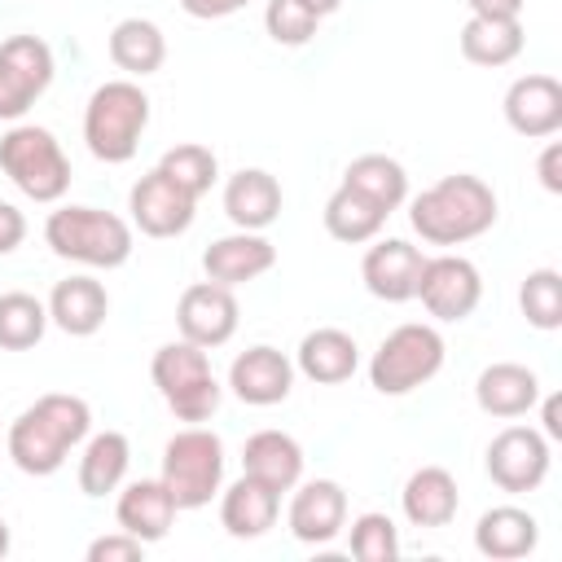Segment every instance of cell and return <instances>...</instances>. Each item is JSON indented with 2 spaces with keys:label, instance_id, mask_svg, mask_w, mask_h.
I'll list each match as a JSON object with an SVG mask.
<instances>
[{
  "label": "cell",
  "instance_id": "cell-33",
  "mask_svg": "<svg viewBox=\"0 0 562 562\" xmlns=\"http://www.w3.org/2000/svg\"><path fill=\"white\" fill-rule=\"evenodd\" d=\"M48 329V303H40L26 290L0 294V347L4 351H26L44 338Z\"/></svg>",
  "mask_w": 562,
  "mask_h": 562
},
{
  "label": "cell",
  "instance_id": "cell-10",
  "mask_svg": "<svg viewBox=\"0 0 562 562\" xmlns=\"http://www.w3.org/2000/svg\"><path fill=\"white\" fill-rule=\"evenodd\" d=\"M413 299H422V307L435 321H465L479 307V299H483V277L461 255H430L422 263Z\"/></svg>",
  "mask_w": 562,
  "mask_h": 562
},
{
  "label": "cell",
  "instance_id": "cell-42",
  "mask_svg": "<svg viewBox=\"0 0 562 562\" xmlns=\"http://www.w3.org/2000/svg\"><path fill=\"white\" fill-rule=\"evenodd\" d=\"M474 18H518L522 0H465Z\"/></svg>",
  "mask_w": 562,
  "mask_h": 562
},
{
  "label": "cell",
  "instance_id": "cell-13",
  "mask_svg": "<svg viewBox=\"0 0 562 562\" xmlns=\"http://www.w3.org/2000/svg\"><path fill=\"white\" fill-rule=\"evenodd\" d=\"M127 211H132V224L145 233V237H180L193 215H198V198H189L176 180H167L158 167L149 176H140L127 193Z\"/></svg>",
  "mask_w": 562,
  "mask_h": 562
},
{
  "label": "cell",
  "instance_id": "cell-20",
  "mask_svg": "<svg viewBox=\"0 0 562 562\" xmlns=\"http://www.w3.org/2000/svg\"><path fill=\"white\" fill-rule=\"evenodd\" d=\"M474 400L487 417H522L540 404V378L527 364L496 360L474 378Z\"/></svg>",
  "mask_w": 562,
  "mask_h": 562
},
{
  "label": "cell",
  "instance_id": "cell-17",
  "mask_svg": "<svg viewBox=\"0 0 562 562\" xmlns=\"http://www.w3.org/2000/svg\"><path fill=\"white\" fill-rule=\"evenodd\" d=\"M294 501H290V536L303 544H329L342 527H347V492L334 479H312V483H294Z\"/></svg>",
  "mask_w": 562,
  "mask_h": 562
},
{
  "label": "cell",
  "instance_id": "cell-2",
  "mask_svg": "<svg viewBox=\"0 0 562 562\" xmlns=\"http://www.w3.org/2000/svg\"><path fill=\"white\" fill-rule=\"evenodd\" d=\"M408 224L430 246L474 241L496 224V193L487 180H479L470 171L443 176L408 202Z\"/></svg>",
  "mask_w": 562,
  "mask_h": 562
},
{
  "label": "cell",
  "instance_id": "cell-9",
  "mask_svg": "<svg viewBox=\"0 0 562 562\" xmlns=\"http://www.w3.org/2000/svg\"><path fill=\"white\" fill-rule=\"evenodd\" d=\"M53 48L40 35H9L0 44V123H18L53 83Z\"/></svg>",
  "mask_w": 562,
  "mask_h": 562
},
{
  "label": "cell",
  "instance_id": "cell-27",
  "mask_svg": "<svg viewBox=\"0 0 562 562\" xmlns=\"http://www.w3.org/2000/svg\"><path fill=\"white\" fill-rule=\"evenodd\" d=\"M277 509H281V492L268 487V483H259V479H250V474H241V479L220 496V522H224V531L237 536V540L263 536V531L277 522Z\"/></svg>",
  "mask_w": 562,
  "mask_h": 562
},
{
  "label": "cell",
  "instance_id": "cell-11",
  "mask_svg": "<svg viewBox=\"0 0 562 562\" xmlns=\"http://www.w3.org/2000/svg\"><path fill=\"white\" fill-rule=\"evenodd\" d=\"M487 479L501 492H536L549 479V439L531 426H505L487 443Z\"/></svg>",
  "mask_w": 562,
  "mask_h": 562
},
{
  "label": "cell",
  "instance_id": "cell-30",
  "mask_svg": "<svg viewBox=\"0 0 562 562\" xmlns=\"http://www.w3.org/2000/svg\"><path fill=\"white\" fill-rule=\"evenodd\" d=\"M342 184L356 189V193H364L386 215L408 202V171L395 158H386V154H360V158H351L347 171H342Z\"/></svg>",
  "mask_w": 562,
  "mask_h": 562
},
{
  "label": "cell",
  "instance_id": "cell-29",
  "mask_svg": "<svg viewBox=\"0 0 562 562\" xmlns=\"http://www.w3.org/2000/svg\"><path fill=\"white\" fill-rule=\"evenodd\" d=\"M127 465H132V443L123 430H101L83 443V457H79V492L83 496H105L114 492L123 479H127Z\"/></svg>",
  "mask_w": 562,
  "mask_h": 562
},
{
  "label": "cell",
  "instance_id": "cell-4",
  "mask_svg": "<svg viewBox=\"0 0 562 562\" xmlns=\"http://www.w3.org/2000/svg\"><path fill=\"white\" fill-rule=\"evenodd\" d=\"M44 241L57 259L83 268H123L132 259V224L101 206H61L44 220Z\"/></svg>",
  "mask_w": 562,
  "mask_h": 562
},
{
  "label": "cell",
  "instance_id": "cell-32",
  "mask_svg": "<svg viewBox=\"0 0 562 562\" xmlns=\"http://www.w3.org/2000/svg\"><path fill=\"white\" fill-rule=\"evenodd\" d=\"M382 224H386V211L373 206L364 193H356V189H347V184H338V189L329 193V202H325V228H329V237H338V241H351V246L373 241V237L382 233Z\"/></svg>",
  "mask_w": 562,
  "mask_h": 562
},
{
  "label": "cell",
  "instance_id": "cell-25",
  "mask_svg": "<svg viewBox=\"0 0 562 562\" xmlns=\"http://www.w3.org/2000/svg\"><path fill=\"white\" fill-rule=\"evenodd\" d=\"M536 544H540V522L518 505H496L474 522V549L492 562L527 558Z\"/></svg>",
  "mask_w": 562,
  "mask_h": 562
},
{
  "label": "cell",
  "instance_id": "cell-6",
  "mask_svg": "<svg viewBox=\"0 0 562 562\" xmlns=\"http://www.w3.org/2000/svg\"><path fill=\"white\" fill-rule=\"evenodd\" d=\"M443 356H448V347L435 325H422V321L395 325L369 360V382L382 395H408L443 369Z\"/></svg>",
  "mask_w": 562,
  "mask_h": 562
},
{
  "label": "cell",
  "instance_id": "cell-35",
  "mask_svg": "<svg viewBox=\"0 0 562 562\" xmlns=\"http://www.w3.org/2000/svg\"><path fill=\"white\" fill-rule=\"evenodd\" d=\"M518 307H522L527 325H536L544 334L558 329L562 325V277H558V268L527 272L522 285H518Z\"/></svg>",
  "mask_w": 562,
  "mask_h": 562
},
{
  "label": "cell",
  "instance_id": "cell-18",
  "mask_svg": "<svg viewBox=\"0 0 562 562\" xmlns=\"http://www.w3.org/2000/svg\"><path fill=\"white\" fill-rule=\"evenodd\" d=\"M277 263V246L263 237V233H228V237H215L206 250H202V272L206 281H220V285H246L255 277H263L268 268Z\"/></svg>",
  "mask_w": 562,
  "mask_h": 562
},
{
  "label": "cell",
  "instance_id": "cell-12",
  "mask_svg": "<svg viewBox=\"0 0 562 562\" xmlns=\"http://www.w3.org/2000/svg\"><path fill=\"white\" fill-rule=\"evenodd\" d=\"M237 321H241V307L233 299L228 285L220 281H198L180 294L176 303V325H180V338L184 342H198V347H224L233 334H237Z\"/></svg>",
  "mask_w": 562,
  "mask_h": 562
},
{
  "label": "cell",
  "instance_id": "cell-23",
  "mask_svg": "<svg viewBox=\"0 0 562 562\" xmlns=\"http://www.w3.org/2000/svg\"><path fill=\"white\" fill-rule=\"evenodd\" d=\"M360 364V347L347 329H334V325H321L312 334H303L299 342V356H294V369L321 386H338L356 373Z\"/></svg>",
  "mask_w": 562,
  "mask_h": 562
},
{
  "label": "cell",
  "instance_id": "cell-39",
  "mask_svg": "<svg viewBox=\"0 0 562 562\" xmlns=\"http://www.w3.org/2000/svg\"><path fill=\"white\" fill-rule=\"evenodd\" d=\"M26 237V215L13 206V202H0V255L18 250Z\"/></svg>",
  "mask_w": 562,
  "mask_h": 562
},
{
  "label": "cell",
  "instance_id": "cell-24",
  "mask_svg": "<svg viewBox=\"0 0 562 562\" xmlns=\"http://www.w3.org/2000/svg\"><path fill=\"white\" fill-rule=\"evenodd\" d=\"M241 474L277 487V492H290L299 479H303V448L294 435L285 430H255L241 448Z\"/></svg>",
  "mask_w": 562,
  "mask_h": 562
},
{
  "label": "cell",
  "instance_id": "cell-45",
  "mask_svg": "<svg viewBox=\"0 0 562 562\" xmlns=\"http://www.w3.org/2000/svg\"><path fill=\"white\" fill-rule=\"evenodd\" d=\"M4 553H9V522L0 518V558H4Z\"/></svg>",
  "mask_w": 562,
  "mask_h": 562
},
{
  "label": "cell",
  "instance_id": "cell-26",
  "mask_svg": "<svg viewBox=\"0 0 562 562\" xmlns=\"http://www.w3.org/2000/svg\"><path fill=\"white\" fill-rule=\"evenodd\" d=\"M400 505H404V518L413 527H448L457 518V479L443 470V465H422L408 474L404 492H400Z\"/></svg>",
  "mask_w": 562,
  "mask_h": 562
},
{
  "label": "cell",
  "instance_id": "cell-1",
  "mask_svg": "<svg viewBox=\"0 0 562 562\" xmlns=\"http://www.w3.org/2000/svg\"><path fill=\"white\" fill-rule=\"evenodd\" d=\"M92 430V408L79 395L66 391H48L40 395L31 408H22L9 426V457L22 474L31 479H48L66 465L70 448L83 443Z\"/></svg>",
  "mask_w": 562,
  "mask_h": 562
},
{
  "label": "cell",
  "instance_id": "cell-31",
  "mask_svg": "<svg viewBox=\"0 0 562 562\" xmlns=\"http://www.w3.org/2000/svg\"><path fill=\"white\" fill-rule=\"evenodd\" d=\"M522 53L518 18H474L461 26V57L474 66H509Z\"/></svg>",
  "mask_w": 562,
  "mask_h": 562
},
{
  "label": "cell",
  "instance_id": "cell-21",
  "mask_svg": "<svg viewBox=\"0 0 562 562\" xmlns=\"http://www.w3.org/2000/svg\"><path fill=\"white\" fill-rule=\"evenodd\" d=\"M176 514H180V509H176V501H171V492H167L162 479H136V483H127V487L119 492V505H114L119 527H123L127 536L145 540V544L162 540V536L171 531Z\"/></svg>",
  "mask_w": 562,
  "mask_h": 562
},
{
  "label": "cell",
  "instance_id": "cell-28",
  "mask_svg": "<svg viewBox=\"0 0 562 562\" xmlns=\"http://www.w3.org/2000/svg\"><path fill=\"white\" fill-rule=\"evenodd\" d=\"M110 61L132 79H145L167 61V35L149 18H123L110 31Z\"/></svg>",
  "mask_w": 562,
  "mask_h": 562
},
{
  "label": "cell",
  "instance_id": "cell-19",
  "mask_svg": "<svg viewBox=\"0 0 562 562\" xmlns=\"http://www.w3.org/2000/svg\"><path fill=\"white\" fill-rule=\"evenodd\" d=\"M110 316V294L97 277H66L48 294V321L70 338H92Z\"/></svg>",
  "mask_w": 562,
  "mask_h": 562
},
{
  "label": "cell",
  "instance_id": "cell-7",
  "mask_svg": "<svg viewBox=\"0 0 562 562\" xmlns=\"http://www.w3.org/2000/svg\"><path fill=\"white\" fill-rule=\"evenodd\" d=\"M149 378L158 386V395L167 400V408L180 417V422H206L215 408H220V382L211 373V360H206V347L198 342H162L149 360Z\"/></svg>",
  "mask_w": 562,
  "mask_h": 562
},
{
  "label": "cell",
  "instance_id": "cell-34",
  "mask_svg": "<svg viewBox=\"0 0 562 562\" xmlns=\"http://www.w3.org/2000/svg\"><path fill=\"white\" fill-rule=\"evenodd\" d=\"M158 171H162L167 180H176L189 198H202V193H211V184H215V176H220V162H215V154H211L206 145L184 140V145H171V149L158 158Z\"/></svg>",
  "mask_w": 562,
  "mask_h": 562
},
{
  "label": "cell",
  "instance_id": "cell-22",
  "mask_svg": "<svg viewBox=\"0 0 562 562\" xmlns=\"http://www.w3.org/2000/svg\"><path fill=\"white\" fill-rule=\"evenodd\" d=\"M224 215L246 228V233H263L277 215H281V184L272 171L263 167H241L237 176H228L224 184Z\"/></svg>",
  "mask_w": 562,
  "mask_h": 562
},
{
  "label": "cell",
  "instance_id": "cell-41",
  "mask_svg": "<svg viewBox=\"0 0 562 562\" xmlns=\"http://www.w3.org/2000/svg\"><path fill=\"white\" fill-rule=\"evenodd\" d=\"M536 171H540V184H544L549 193H562V145H558V140H549V145H544V154H540Z\"/></svg>",
  "mask_w": 562,
  "mask_h": 562
},
{
  "label": "cell",
  "instance_id": "cell-16",
  "mask_svg": "<svg viewBox=\"0 0 562 562\" xmlns=\"http://www.w3.org/2000/svg\"><path fill=\"white\" fill-rule=\"evenodd\" d=\"M505 123L527 136L544 140L562 127V83L553 75H522L505 92Z\"/></svg>",
  "mask_w": 562,
  "mask_h": 562
},
{
  "label": "cell",
  "instance_id": "cell-5",
  "mask_svg": "<svg viewBox=\"0 0 562 562\" xmlns=\"http://www.w3.org/2000/svg\"><path fill=\"white\" fill-rule=\"evenodd\" d=\"M0 171L31 202H57L70 189V158L61 140L35 123H13L0 136Z\"/></svg>",
  "mask_w": 562,
  "mask_h": 562
},
{
  "label": "cell",
  "instance_id": "cell-38",
  "mask_svg": "<svg viewBox=\"0 0 562 562\" xmlns=\"http://www.w3.org/2000/svg\"><path fill=\"white\" fill-rule=\"evenodd\" d=\"M140 553H145V540L127 536L123 527L110 531V536H97V540L88 544V562H136Z\"/></svg>",
  "mask_w": 562,
  "mask_h": 562
},
{
  "label": "cell",
  "instance_id": "cell-14",
  "mask_svg": "<svg viewBox=\"0 0 562 562\" xmlns=\"http://www.w3.org/2000/svg\"><path fill=\"white\" fill-rule=\"evenodd\" d=\"M422 263L426 255L404 241V237H386V241H373L364 250V263H360V277H364V290L382 303H408L417 294V277H422Z\"/></svg>",
  "mask_w": 562,
  "mask_h": 562
},
{
  "label": "cell",
  "instance_id": "cell-36",
  "mask_svg": "<svg viewBox=\"0 0 562 562\" xmlns=\"http://www.w3.org/2000/svg\"><path fill=\"white\" fill-rule=\"evenodd\" d=\"M347 549H351V558H360V562H395V558H400V531H395V522H391L386 514L369 509V514H360V518L351 522Z\"/></svg>",
  "mask_w": 562,
  "mask_h": 562
},
{
  "label": "cell",
  "instance_id": "cell-3",
  "mask_svg": "<svg viewBox=\"0 0 562 562\" xmlns=\"http://www.w3.org/2000/svg\"><path fill=\"white\" fill-rule=\"evenodd\" d=\"M145 127H149V97H145V88L136 79H110L83 105L88 154L110 162V167L136 158Z\"/></svg>",
  "mask_w": 562,
  "mask_h": 562
},
{
  "label": "cell",
  "instance_id": "cell-44",
  "mask_svg": "<svg viewBox=\"0 0 562 562\" xmlns=\"http://www.w3.org/2000/svg\"><path fill=\"white\" fill-rule=\"evenodd\" d=\"M303 4H307V9L316 13V18H329V13H334V9L342 4V0H303Z\"/></svg>",
  "mask_w": 562,
  "mask_h": 562
},
{
  "label": "cell",
  "instance_id": "cell-8",
  "mask_svg": "<svg viewBox=\"0 0 562 562\" xmlns=\"http://www.w3.org/2000/svg\"><path fill=\"white\" fill-rule=\"evenodd\" d=\"M176 501V509H202L224 483V439L206 426L176 430L162 448V474H158Z\"/></svg>",
  "mask_w": 562,
  "mask_h": 562
},
{
  "label": "cell",
  "instance_id": "cell-15",
  "mask_svg": "<svg viewBox=\"0 0 562 562\" xmlns=\"http://www.w3.org/2000/svg\"><path fill=\"white\" fill-rule=\"evenodd\" d=\"M228 386L241 404H255V408H268V404H281L294 386V364L285 351L259 342V347H246L233 364H228Z\"/></svg>",
  "mask_w": 562,
  "mask_h": 562
},
{
  "label": "cell",
  "instance_id": "cell-37",
  "mask_svg": "<svg viewBox=\"0 0 562 562\" xmlns=\"http://www.w3.org/2000/svg\"><path fill=\"white\" fill-rule=\"evenodd\" d=\"M263 26H268V35H272L277 44L299 48V44H307V40L316 35L321 18H316L303 0H268V9H263Z\"/></svg>",
  "mask_w": 562,
  "mask_h": 562
},
{
  "label": "cell",
  "instance_id": "cell-43",
  "mask_svg": "<svg viewBox=\"0 0 562 562\" xmlns=\"http://www.w3.org/2000/svg\"><path fill=\"white\" fill-rule=\"evenodd\" d=\"M540 417H544V439H562V400L558 395H544V404H540Z\"/></svg>",
  "mask_w": 562,
  "mask_h": 562
},
{
  "label": "cell",
  "instance_id": "cell-40",
  "mask_svg": "<svg viewBox=\"0 0 562 562\" xmlns=\"http://www.w3.org/2000/svg\"><path fill=\"white\" fill-rule=\"evenodd\" d=\"M250 0H180V9L189 13V18H198V22H215V18H228V13H237V9H246Z\"/></svg>",
  "mask_w": 562,
  "mask_h": 562
}]
</instances>
